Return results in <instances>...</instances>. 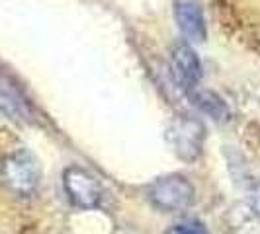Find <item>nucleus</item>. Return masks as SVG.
I'll use <instances>...</instances> for the list:
<instances>
[{"instance_id":"f257e3e1","label":"nucleus","mask_w":260,"mask_h":234,"mask_svg":"<svg viewBox=\"0 0 260 234\" xmlns=\"http://www.w3.org/2000/svg\"><path fill=\"white\" fill-rule=\"evenodd\" d=\"M41 182V168L38 158L26 148L14 150L0 162V183L18 197L36 193Z\"/></svg>"},{"instance_id":"f03ea898","label":"nucleus","mask_w":260,"mask_h":234,"mask_svg":"<svg viewBox=\"0 0 260 234\" xmlns=\"http://www.w3.org/2000/svg\"><path fill=\"white\" fill-rule=\"evenodd\" d=\"M149 201L162 213H180L194 205L196 189L182 174H167L151 183Z\"/></svg>"},{"instance_id":"7ed1b4c3","label":"nucleus","mask_w":260,"mask_h":234,"mask_svg":"<svg viewBox=\"0 0 260 234\" xmlns=\"http://www.w3.org/2000/svg\"><path fill=\"white\" fill-rule=\"evenodd\" d=\"M167 143L184 162H196L206 144V127L192 115H176L167 127Z\"/></svg>"},{"instance_id":"20e7f679","label":"nucleus","mask_w":260,"mask_h":234,"mask_svg":"<svg viewBox=\"0 0 260 234\" xmlns=\"http://www.w3.org/2000/svg\"><path fill=\"white\" fill-rule=\"evenodd\" d=\"M63 189L69 201L78 209H96L104 199V187L100 180L80 166H69L63 172Z\"/></svg>"},{"instance_id":"39448f33","label":"nucleus","mask_w":260,"mask_h":234,"mask_svg":"<svg viewBox=\"0 0 260 234\" xmlns=\"http://www.w3.org/2000/svg\"><path fill=\"white\" fill-rule=\"evenodd\" d=\"M169 70L172 82L182 92H194L202 80V61L188 43L172 45L169 53Z\"/></svg>"},{"instance_id":"423d86ee","label":"nucleus","mask_w":260,"mask_h":234,"mask_svg":"<svg viewBox=\"0 0 260 234\" xmlns=\"http://www.w3.org/2000/svg\"><path fill=\"white\" fill-rule=\"evenodd\" d=\"M174 20L182 35L190 41H206L208 24L206 14L198 0H174Z\"/></svg>"},{"instance_id":"0eeeda50","label":"nucleus","mask_w":260,"mask_h":234,"mask_svg":"<svg viewBox=\"0 0 260 234\" xmlns=\"http://www.w3.org/2000/svg\"><path fill=\"white\" fill-rule=\"evenodd\" d=\"M225 234H260V211L248 201H235L223 215Z\"/></svg>"},{"instance_id":"6e6552de","label":"nucleus","mask_w":260,"mask_h":234,"mask_svg":"<svg viewBox=\"0 0 260 234\" xmlns=\"http://www.w3.org/2000/svg\"><path fill=\"white\" fill-rule=\"evenodd\" d=\"M0 109L10 119H18V121H29L31 119V107L24 98L22 90L14 84L12 80L4 76H0Z\"/></svg>"},{"instance_id":"1a4fd4ad","label":"nucleus","mask_w":260,"mask_h":234,"mask_svg":"<svg viewBox=\"0 0 260 234\" xmlns=\"http://www.w3.org/2000/svg\"><path fill=\"white\" fill-rule=\"evenodd\" d=\"M192 94V102L198 109H202L204 113H208L211 119L215 121H223L229 117V107L223 102L221 98L215 94V92L209 90H194Z\"/></svg>"},{"instance_id":"9d476101","label":"nucleus","mask_w":260,"mask_h":234,"mask_svg":"<svg viewBox=\"0 0 260 234\" xmlns=\"http://www.w3.org/2000/svg\"><path fill=\"white\" fill-rule=\"evenodd\" d=\"M165 234H209L208 226L202 221H182L172 224Z\"/></svg>"}]
</instances>
